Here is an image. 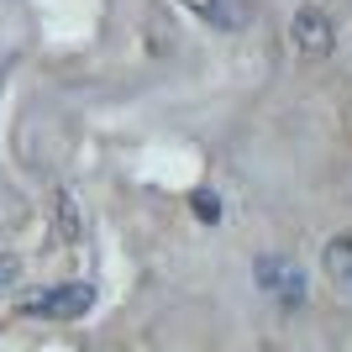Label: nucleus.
<instances>
[{
  "label": "nucleus",
  "instance_id": "nucleus-1",
  "mask_svg": "<svg viewBox=\"0 0 352 352\" xmlns=\"http://www.w3.org/2000/svg\"><path fill=\"white\" fill-rule=\"evenodd\" d=\"M89 305H95V284L74 279V284H53V289H43V294H27V300H21V316H43V321H79Z\"/></svg>",
  "mask_w": 352,
  "mask_h": 352
},
{
  "label": "nucleus",
  "instance_id": "nucleus-4",
  "mask_svg": "<svg viewBox=\"0 0 352 352\" xmlns=\"http://www.w3.org/2000/svg\"><path fill=\"white\" fill-rule=\"evenodd\" d=\"M190 16H200L206 27H216V32H242L252 21V11H248V0H179Z\"/></svg>",
  "mask_w": 352,
  "mask_h": 352
},
{
  "label": "nucleus",
  "instance_id": "nucleus-6",
  "mask_svg": "<svg viewBox=\"0 0 352 352\" xmlns=\"http://www.w3.org/2000/svg\"><path fill=\"white\" fill-rule=\"evenodd\" d=\"M195 216H200V221H221V200L200 190V195H195Z\"/></svg>",
  "mask_w": 352,
  "mask_h": 352
},
{
  "label": "nucleus",
  "instance_id": "nucleus-7",
  "mask_svg": "<svg viewBox=\"0 0 352 352\" xmlns=\"http://www.w3.org/2000/svg\"><path fill=\"white\" fill-rule=\"evenodd\" d=\"M16 279V258H0V284H11Z\"/></svg>",
  "mask_w": 352,
  "mask_h": 352
},
{
  "label": "nucleus",
  "instance_id": "nucleus-2",
  "mask_svg": "<svg viewBox=\"0 0 352 352\" xmlns=\"http://www.w3.org/2000/svg\"><path fill=\"white\" fill-rule=\"evenodd\" d=\"M258 284L268 289V300H279L284 310L305 305V274H300V263L294 258H284V252H268V258H258Z\"/></svg>",
  "mask_w": 352,
  "mask_h": 352
},
{
  "label": "nucleus",
  "instance_id": "nucleus-5",
  "mask_svg": "<svg viewBox=\"0 0 352 352\" xmlns=\"http://www.w3.org/2000/svg\"><path fill=\"white\" fill-rule=\"evenodd\" d=\"M321 268H326L337 284H352V236H331V242H326Z\"/></svg>",
  "mask_w": 352,
  "mask_h": 352
},
{
  "label": "nucleus",
  "instance_id": "nucleus-3",
  "mask_svg": "<svg viewBox=\"0 0 352 352\" xmlns=\"http://www.w3.org/2000/svg\"><path fill=\"white\" fill-rule=\"evenodd\" d=\"M289 43L305 53V58H326L331 47H337V27H331V16L321 6H300L289 21Z\"/></svg>",
  "mask_w": 352,
  "mask_h": 352
}]
</instances>
